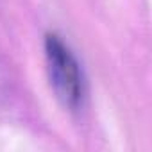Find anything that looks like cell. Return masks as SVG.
<instances>
[{"label":"cell","mask_w":152,"mask_h":152,"mask_svg":"<svg viewBox=\"0 0 152 152\" xmlns=\"http://www.w3.org/2000/svg\"><path fill=\"white\" fill-rule=\"evenodd\" d=\"M47 56L50 63L52 83L59 91V97H63L66 104H75L81 95V77L75 59L56 36L47 39Z\"/></svg>","instance_id":"cell-1"}]
</instances>
